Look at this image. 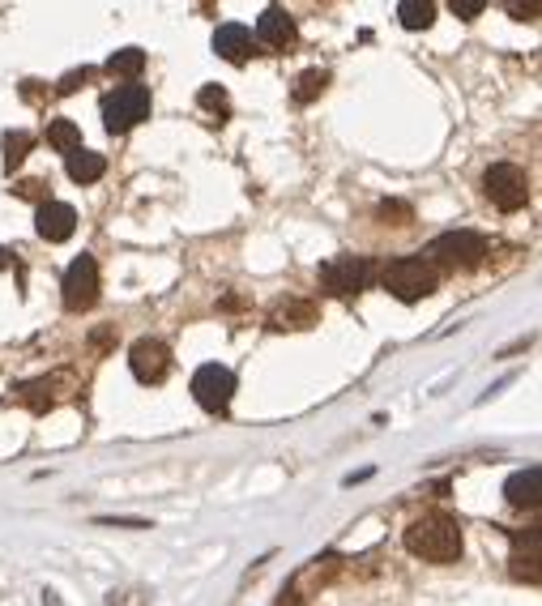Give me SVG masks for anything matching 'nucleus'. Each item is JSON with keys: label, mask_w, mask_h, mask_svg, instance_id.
Returning <instances> with one entry per match:
<instances>
[{"label": "nucleus", "mask_w": 542, "mask_h": 606, "mask_svg": "<svg viewBox=\"0 0 542 606\" xmlns=\"http://www.w3.org/2000/svg\"><path fill=\"white\" fill-rule=\"evenodd\" d=\"M94 299H99V261L82 252V257L65 269V308L86 312Z\"/></svg>", "instance_id": "obj_8"}, {"label": "nucleus", "mask_w": 542, "mask_h": 606, "mask_svg": "<svg viewBox=\"0 0 542 606\" xmlns=\"http://www.w3.org/2000/svg\"><path fill=\"white\" fill-rule=\"evenodd\" d=\"M214 52L222 60H231V65H244V60L252 56V30L239 26V22H227L214 30Z\"/></svg>", "instance_id": "obj_11"}, {"label": "nucleus", "mask_w": 542, "mask_h": 606, "mask_svg": "<svg viewBox=\"0 0 542 606\" xmlns=\"http://www.w3.org/2000/svg\"><path fill=\"white\" fill-rule=\"evenodd\" d=\"M47 141L60 150V154H77L82 150V129L73 120H52L47 124Z\"/></svg>", "instance_id": "obj_20"}, {"label": "nucleus", "mask_w": 542, "mask_h": 606, "mask_svg": "<svg viewBox=\"0 0 542 606\" xmlns=\"http://www.w3.org/2000/svg\"><path fill=\"white\" fill-rule=\"evenodd\" d=\"M402 542H406L410 555H419V560H427V564L461 560V525L453 517H444V513H427L419 521H410Z\"/></svg>", "instance_id": "obj_1"}, {"label": "nucleus", "mask_w": 542, "mask_h": 606, "mask_svg": "<svg viewBox=\"0 0 542 606\" xmlns=\"http://www.w3.org/2000/svg\"><path fill=\"white\" fill-rule=\"evenodd\" d=\"M129 368H133V376L141 380V385H158V380H167V372H171V350H167V342H158V338L133 342Z\"/></svg>", "instance_id": "obj_9"}, {"label": "nucleus", "mask_w": 542, "mask_h": 606, "mask_svg": "<svg viewBox=\"0 0 542 606\" xmlns=\"http://www.w3.org/2000/svg\"><path fill=\"white\" fill-rule=\"evenodd\" d=\"M278 606H304V594H299V585H286L282 598H278Z\"/></svg>", "instance_id": "obj_30"}, {"label": "nucleus", "mask_w": 542, "mask_h": 606, "mask_svg": "<svg viewBox=\"0 0 542 606\" xmlns=\"http://www.w3.org/2000/svg\"><path fill=\"white\" fill-rule=\"evenodd\" d=\"M380 282H385V291L397 295L402 303H419L440 286V269L432 261H423V257H402V261L385 265Z\"/></svg>", "instance_id": "obj_2"}, {"label": "nucleus", "mask_w": 542, "mask_h": 606, "mask_svg": "<svg viewBox=\"0 0 542 606\" xmlns=\"http://www.w3.org/2000/svg\"><path fill=\"white\" fill-rule=\"evenodd\" d=\"M150 116V90L141 82H124L103 99V129L107 133H129Z\"/></svg>", "instance_id": "obj_3"}, {"label": "nucleus", "mask_w": 542, "mask_h": 606, "mask_svg": "<svg viewBox=\"0 0 542 606\" xmlns=\"http://www.w3.org/2000/svg\"><path fill=\"white\" fill-rule=\"evenodd\" d=\"M86 77H90V69H73V73H65V77H60V94H73L77 86H86Z\"/></svg>", "instance_id": "obj_26"}, {"label": "nucleus", "mask_w": 542, "mask_h": 606, "mask_svg": "<svg viewBox=\"0 0 542 606\" xmlns=\"http://www.w3.org/2000/svg\"><path fill=\"white\" fill-rule=\"evenodd\" d=\"M504 496H508V504H517V508H538V500H542V474H538V466L517 470L504 483Z\"/></svg>", "instance_id": "obj_13"}, {"label": "nucleus", "mask_w": 542, "mask_h": 606, "mask_svg": "<svg viewBox=\"0 0 542 606\" xmlns=\"http://www.w3.org/2000/svg\"><path fill=\"white\" fill-rule=\"evenodd\" d=\"M52 389H56V376H52V380L43 376V380H30V385H22L13 397H18L22 406H30L35 414H43V410H52V406H56V393H52Z\"/></svg>", "instance_id": "obj_17"}, {"label": "nucleus", "mask_w": 542, "mask_h": 606, "mask_svg": "<svg viewBox=\"0 0 542 606\" xmlns=\"http://www.w3.org/2000/svg\"><path fill=\"white\" fill-rule=\"evenodd\" d=\"M483 188H487L491 205H496V210H504V214H513V210H521V205L530 201V175H525L517 163H496V167H487Z\"/></svg>", "instance_id": "obj_5"}, {"label": "nucleus", "mask_w": 542, "mask_h": 606, "mask_svg": "<svg viewBox=\"0 0 542 606\" xmlns=\"http://www.w3.org/2000/svg\"><path fill=\"white\" fill-rule=\"evenodd\" d=\"M197 103H201L205 111H218V120L227 116V107H231V99H227V90H222V86H201V90H197Z\"/></svg>", "instance_id": "obj_23"}, {"label": "nucleus", "mask_w": 542, "mask_h": 606, "mask_svg": "<svg viewBox=\"0 0 542 606\" xmlns=\"http://www.w3.org/2000/svg\"><path fill=\"white\" fill-rule=\"evenodd\" d=\"M193 397H197L201 410L222 414V410L231 406V397H235V376H231V368H222V363H205V368H197V376H193Z\"/></svg>", "instance_id": "obj_6"}, {"label": "nucleus", "mask_w": 542, "mask_h": 606, "mask_svg": "<svg viewBox=\"0 0 542 606\" xmlns=\"http://www.w3.org/2000/svg\"><path fill=\"white\" fill-rule=\"evenodd\" d=\"M538 542H542V530H530V538L517 534V551H513V572L530 585H538Z\"/></svg>", "instance_id": "obj_16"}, {"label": "nucleus", "mask_w": 542, "mask_h": 606, "mask_svg": "<svg viewBox=\"0 0 542 606\" xmlns=\"http://www.w3.org/2000/svg\"><path fill=\"white\" fill-rule=\"evenodd\" d=\"M269 321H274V329H308L316 321V303L312 299H286L269 312Z\"/></svg>", "instance_id": "obj_14"}, {"label": "nucleus", "mask_w": 542, "mask_h": 606, "mask_svg": "<svg viewBox=\"0 0 542 606\" xmlns=\"http://www.w3.org/2000/svg\"><path fill=\"white\" fill-rule=\"evenodd\" d=\"M380 218L385 222H410V205L406 201H380Z\"/></svg>", "instance_id": "obj_25"}, {"label": "nucleus", "mask_w": 542, "mask_h": 606, "mask_svg": "<svg viewBox=\"0 0 542 606\" xmlns=\"http://www.w3.org/2000/svg\"><path fill=\"white\" fill-rule=\"evenodd\" d=\"M30 146H35V137H30V133H5V167H9V171L22 167L26 154H30Z\"/></svg>", "instance_id": "obj_22"}, {"label": "nucleus", "mask_w": 542, "mask_h": 606, "mask_svg": "<svg viewBox=\"0 0 542 606\" xmlns=\"http://www.w3.org/2000/svg\"><path fill=\"white\" fill-rule=\"evenodd\" d=\"M257 43H265V47H286L295 39V22H291V13L286 9H278V5H269L261 18H257V35H252Z\"/></svg>", "instance_id": "obj_12"}, {"label": "nucleus", "mask_w": 542, "mask_h": 606, "mask_svg": "<svg viewBox=\"0 0 542 606\" xmlns=\"http://www.w3.org/2000/svg\"><path fill=\"white\" fill-rule=\"evenodd\" d=\"M368 278H372V265L363 257H338V261L321 265V286L329 295H338V299L359 295L363 286H368Z\"/></svg>", "instance_id": "obj_7"}, {"label": "nucleus", "mask_w": 542, "mask_h": 606, "mask_svg": "<svg viewBox=\"0 0 542 606\" xmlns=\"http://www.w3.org/2000/svg\"><path fill=\"white\" fill-rule=\"evenodd\" d=\"M432 265H449V269H470L487 257V239L478 235V231H444L432 239Z\"/></svg>", "instance_id": "obj_4"}, {"label": "nucleus", "mask_w": 542, "mask_h": 606, "mask_svg": "<svg viewBox=\"0 0 542 606\" xmlns=\"http://www.w3.org/2000/svg\"><path fill=\"white\" fill-rule=\"evenodd\" d=\"M35 231L47 239V244H65V239L77 231V210L65 201H43L39 218H35Z\"/></svg>", "instance_id": "obj_10"}, {"label": "nucleus", "mask_w": 542, "mask_h": 606, "mask_svg": "<svg viewBox=\"0 0 542 606\" xmlns=\"http://www.w3.org/2000/svg\"><path fill=\"white\" fill-rule=\"evenodd\" d=\"M65 171H69V180L73 184H94V180H103V171H107V158L103 154H94V150H77L65 158Z\"/></svg>", "instance_id": "obj_15"}, {"label": "nucleus", "mask_w": 542, "mask_h": 606, "mask_svg": "<svg viewBox=\"0 0 542 606\" xmlns=\"http://www.w3.org/2000/svg\"><path fill=\"white\" fill-rule=\"evenodd\" d=\"M508 13H513L517 22H534L538 18V5H508Z\"/></svg>", "instance_id": "obj_29"}, {"label": "nucleus", "mask_w": 542, "mask_h": 606, "mask_svg": "<svg viewBox=\"0 0 542 606\" xmlns=\"http://www.w3.org/2000/svg\"><path fill=\"white\" fill-rule=\"evenodd\" d=\"M99 525H124V530H146L150 521H141V517H103Z\"/></svg>", "instance_id": "obj_27"}, {"label": "nucleus", "mask_w": 542, "mask_h": 606, "mask_svg": "<svg viewBox=\"0 0 542 606\" xmlns=\"http://www.w3.org/2000/svg\"><path fill=\"white\" fill-rule=\"evenodd\" d=\"M0 265H5V257H0Z\"/></svg>", "instance_id": "obj_31"}, {"label": "nucleus", "mask_w": 542, "mask_h": 606, "mask_svg": "<svg viewBox=\"0 0 542 606\" xmlns=\"http://www.w3.org/2000/svg\"><path fill=\"white\" fill-rule=\"evenodd\" d=\"M18 197L39 201V197H43V180H22V184H18Z\"/></svg>", "instance_id": "obj_28"}, {"label": "nucleus", "mask_w": 542, "mask_h": 606, "mask_svg": "<svg viewBox=\"0 0 542 606\" xmlns=\"http://www.w3.org/2000/svg\"><path fill=\"white\" fill-rule=\"evenodd\" d=\"M141 69H146V52H141V47H120V52L107 60V73L111 77H124V82L141 77Z\"/></svg>", "instance_id": "obj_19"}, {"label": "nucleus", "mask_w": 542, "mask_h": 606, "mask_svg": "<svg viewBox=\"0 0 542 606\" xmlns=\"http://www.w3.org/2000/svg\"><path fill=\"white\" fill-rule=\"evenodd\" d=\"M397 22L406 30H427L436 22V5L432 0H402V5H397Z\"/></svg>", "instance_id": "obj_18"}, {"label": "nucleus", "mask_w": 542, "mask_h": 606, "mask_svg": "<svg viewBox=\"0 0 542 606\" xmlns=\"http://www.w3.org/2000/svg\"><path fill=\"white\" fill-rule=\"evenodd\" d=\"M483 5H487V0H449V9L457 13L461 22H474L478 13H483Z\"/></svg>", "instance_id": "obj_24"}, {"label": "nucleus", "mask_w": 542, "mask_h": 606, "mask_svg": "<svg viewBox=\"0 0 542 606\" xmlns=\"http://www.w3.org/2000/svg\"><path fill=\"white\" fill-rule=\"evenodd\" d=\"M325 86H329V73L325 69H308V73H299V82L291 86V99L295 103H312L316 94H325Z\"/></svg>", "instance_id": "obj_21"}]
</instances>
